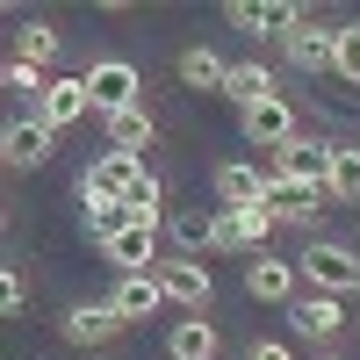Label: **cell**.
Masks as SVG:
<instances>
[{"label":"cell","instance_id":"1","mask_svg":"<svg viewBox=\"0 0 360 360\" xmlns=\"http://www.w3.org/2000/svg\"><path fill=\"white\" fill-rule=\"evenodd\" d=\"M295 274L317 295H346V288H360V252L339 245V238H310V245L295 252Z\"/></svg>","mask_w":360,"mask_h":360},{"label":"cell","instance_id":"2","mask_svg":"<svg viewBox=\"0 0 360 360\" xmlns=\"http://www.w3.org/2000/svg\"><path fill=\"white\" fill-rule=\"evenodd\" d=\"M274 180L324 195V180H332V144H317V137H288L281 152H274Z\"/></svg>","mask_w":360,"mask_h":360},{"label":"cell","instance_id":"3","mask_svg":"<svg viewBox=\"0 0 360 360\" xmlns=\"http://www.w3.org/2000/svg\"><path fill=\"white\" fill-rule=\"evenodd\" d=\"M137 65H123V58H101L94 72H86V101H94V115L108 123V115H123V108H144L137 101Z\"/></svg>","mask_w":360,"mask_h":360},{"label":"cell","instance_id":"4","mask_svg":"<svg viewBox=\"0 0 360 360\" xmlns=\"http://www.w3.org/2000/svg\"><path fill=\"white\" fill-rule=\"evenodd\" d=\"M159 288H166V303L180 310H209V295H217V281H209V259H159Z\"/></svg>","mask_w":360,"mask_h":360},{"label":"cell","instance_id":"5","mask_svg":"<svg viewBox=\"0 0 360 360\" xmlns=\"http://www.w3.org/2000/svg\"><path fill=\"white\" fill-rule=\"evenodd\" d=\"M281 51H288V65L295 72H332V58H339V29H317L310 15L281 37Z\"/></svg>","mask_w":360,"mask_h":360},{"label":"cell","instance_id":"6","mask_svg":"<svg viewBox=\"0 0 360 360\" xmlns=\"http://www.w3.org/2000/svg\"><path fill=\"white\" fill-rule=\"evenodd\" d=\"M231 29H245V37H288L295 22H303V8L295 0H231Z\"/></svg>","mask_w":360,"mask_h":360},{"label":"cell","instance_id":"7","mask_svg":"<svg viewBox=\"0 0 360 360\" xmlns=\"http://www.w3.org/2000/svg\"><path fill=\"white\" fill-rule=\"evenodd\" d=\"M266 231H274V217H266V209H224L217 231H209V252H259Z\"/></svg>","mask_w":360,"mask_h":360},{"label":"cell","instance_id":"8","mask_svg":"<svg viewBox=\"0 0 360 360\" xmlns=\"http://www.w3.org/2000/svg\"><path fill=\"white\" fill-rule=\"evenodd\" d=\"M79 180H86V188H101V195H115V202H130L152 173H144V159H137V152H101Z\"/></svg>","mask_w":360,"mask_h":360},{"label":"cell","instance_id":"9","mask_svg":"<svg viewBox=\"0 0 360 360\" xmlns=\"http://www.w3.org/2000/svg\"><path fill=\"white\" fill-rule=\"evenodd\" d=\"M266 188H274V173H259V166H245V159L217 166V202H224V209H266Z\"/></svg>","mask_w":360,"mask_h":360},{"label":"cell","instance_id":"10","mask_svg":"<svg viewBox=\"0 0 360 360\" xmlns=\"http://www.w3.org/2000/svg\"><path fill=\"white\" fill-rule=\"evenodd\" d=\"M101 259H115L123 274H152V266H159V231H137V224L108 231L101 238Z\"/></svg>","mask_w":360,"mask_h":360},{"label":"cell","instance_id":"11","mask_svg":"<svg viewBox=\"0 0 360 360\" xmlns=\"http://www.w3.org/2000/svg\"><path fill=\"white\" fill-rule=\"evenodd\" d=\"M86 108H94V101H86V79H51L44 101H37V123L44 130H72Z\"/></svg>","mask_w":360,"mask_h":360},{"label":"cell","instance_id":"12","mask_svg":"<svg viewBox=\"0 0 360 360\" xmlns=\"http://www.w3.org/2000/svg\"><path fill=\"white\" fill-rule=\"evenodd\" d=\"M295 259H245V288H252V303H295Z\"/></svg>","mask_w":360,"mask_h":360},{"label":"cell","instance_id":"13","mask_svg":"<svg viewBox=\"0 0 360 360\" xmlns=\"http://www.w3.org/2000/svg\"><path fill=\"white\" fill-rule=\"evenodd\" d=\"M108 303H115V317H123V324H144V317H159L166 288H159V274H123Z\"/></svg>","mask_w":360,"mask_h":360},{"label":"cell","instance_id":"14","mask_svg":"<svg viewBox=\"0 0 360 360\" xmlns=\"http://www.w3.org/2000/svg\"><path fill=\"white\" fill-rule=\"evenodd\" d=\"M288 324H295V332H303V339H332L339 332V324H346V310H339V295H295V303H288Z\"/></svg>","mask_w":360,"mask_h":360},{"label":"cell","instance_id":"15","mask_svg":"<svg viewBox=\"0 0 360 360\" xmlns=\"http://www.w3.org/2000/svg\"><path fill=\"white\" fill-rule=\"evenodd\" d=\"M245 137H252V144H274V152H281V144H288V137H303V130H295V108L274 94V101L245 108Z\"/></svg>","mask_w":360,"mask_h":360},{"label":"cell","instance_id":"16","mask_svg":"<svg viewBox=\"0 0 360 360\" xmlns=\"http://www.w3.org/2000/svg\"><path fill=\"white\" fill-rule=\"evenodd\" d=\"M58 332H65L72 346H101V339H115V332H123V317H115V303H79L65 324H58Z\"/></svg>","mask_w":360,"mask_h":360},{"label":"cell","instance_id":"17","mask_svg":"<svg viewBox=\"0 0 360 360\" xmlns=\"http://www.w3.org/2000/svg\"><path fill=\"white\" fill-rule=\"evenodd\" d=\"M317 202H324V195L274 180V188H266V217H274V224H295V231H310V224H317Z\"/></svg>","mask_w":360,"mask_h":360},{"label":"cell","instance_id":"18","mask_svg":"<svg viewBox=\"0 0 360 360\" xmlns=\"http://www.w3.org/2000/svg\"><path fill=\"white\" fill-rule=\"evenodd\" d=\"M51 137L44 123H8V137H0V152H8V166H44L51 159Z\"/></svg>","mask_w":360,"mask_h":360},{"label":"cell","instance_id":"19","mask_svg":"<svg viewBox=\"0 0 360 360\" xmlns=\"http://www.w3.org/2000/svg\"><path fill=\"white\" fill-rule=\"evenodd\" d=\"M180 79L202 86V94H224V86H231V65H224L209 44H195V51H180Z\"/></svg>","mask_w":360,"mask_h":360},{"label":"cell","instance_id":"20","mask_svg":"<svg viewBox=\"0 0 360 360\" xmlns=\"http://www.w3.org/2000/svg\"><path fill=\"white\" fill-rule=\"evenodd\" d=\"M224 94L238 101V108H259V101H274V72L259 65V58H245V65H231V86Z\"/></svg>","mask_w":360,"mask_h":360},{"label":"cell","instance_id":"21","mask_svg":"<svg viewBox=\"0 0 360 360\" xmlns=\"http://www.w3.org/2000/svg\"><path fill=\"white\" fill-rule=\"evenodd\" d=\"M79 217H86V231H94V238H108V231L130 224V209L115 202V195H101V188H86V180H79Z\"/></svg>","mask_w":360,"mask_h":360},{"label":"cell","instance_id":"22","mask_svg":"<svg viewBox=\"0 0 360 360\" xmlns=\"http://www.w3.org/2000/svg\"><path fill=\"white\" fill-rule=\"evenodd\" d=\"M324 202H360V144H332V180Z\"/></svg>","mask_w":360,"mask_h":360},{"label":"cell","instance_id":"23","mask_svg":"<svg viewBox=\"0 0 360 360\" xmlns=\"http://www.w3.org/2000/svg\"><path fill=\"white\" fill-rule=\"evenodd\" d=\"M108 152H137L144 159V144H152V115H144V108H123V115H108Z\"/></svg>","mask_w":360,"mask_h":360},{"label":"cell","instance_id":"24","mask_svg":"<svg viewBox=\"0 0 360 360\" xmlns=\"http://www.w3.org/2000/svg\"><path fill=\"white\" fill-rule=\"evenodd\" d=\"M173 360H217V324L209 317H180L173 324Z\"/></svg>","mask_w":360,"mask_h":360},{"label":"cell","instance_id":"25","mask_svg":"<svg viewBox=\"0 0 360 360\" xmlns=\"http://www.w3.org/2000/svg\"><path fill=\"white\" fill-rule=\"evenodd\" d=\"M15 58L44 72L51 58H58V29H51V22H29V29H15Z\"/></svg>","mask_w":360,"mask_h":360},{"label":"cell","instance_id":"26","mask_svg":"<svg viewBox=\"0 0 360 360\" xmlns=\"http://www.w3.org/2000/svg\"><path fill=\"white\" fill-rule=\"evenodd\" d=\"M123 209H130V224H137V231H159V224H166V188H159V180H144V188H137Z\"/></svg>","mask_w":360,"mask_h":360},{"label":"cell","instance_id":"27","mask_svg":"<svg viewBox=\"0 0 360 360\" xmlns=\"http://www.w3.org/2000/svg\"><path fill=\"white\" fill-rule=\"evenodd\" d=\"M209 231H217V217H202V209H180L173 217V238H180V252H209Z\"/></svg>","mask_w":360,"mask_h":360},{"label":"cell","instance_id":"28","mask_svg":"<svg viewBox=\"0 0 360 360\" xmlns=\"http://www.w3.org/2000/svg\"><path fill=\"white\" fill-rule=\"evenodd\" d=\"M332 72L360 86V22H339V58H332Z\"/></svg>","mask_w":360,"mask_h":360},{"label":"cell","instance_id":"29","mask_svg":"<svg viewBox=\"0 0 360 360\" xmlns=\"http://www.w3.org/2000/svg\"><path fill=\"white\" fill-rule=\"evenodd\" d=\"M8 86H15V94H29V101H44V86H51V79H44L37 65H22V58H15V65H8Z\"/></svg>","mask_w":360,"mask_h":360},{"label":"cell","instance_id":"30","mask_svg":"<svg viewBox=\"0 0 360 360\" xmlns=\"http://www.w3.org/2000/svg\"><path fill=\"white\" fill-rule=\"evenodd\" d=\"M245 360H288V346H281V339H252V353H245Z\"/></svg>","mask_w":360,"mask_h":360},{"label":"cell","instance_id":"31","mask_svg":"<svg viewBox=\"0 0 360 360\" xmlns=\"http://www.w3.org/2000/svg\"><path fill=\"white\" fill-rule=\"evenodd\" d=\"M317 360H346V353H317Z\"/></svg>","mask_w":360,"mask_h":360}]
</instances>
